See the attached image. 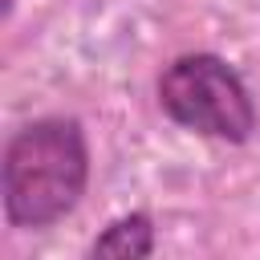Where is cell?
<instances>
[{
	"instance_id": "1",
	"label": "cell",
	"mask_w": 260,
	"mask_h": 260,
	"mask_svg": "<svg viewBox=\"0 0 260 260\" xmlns=\"http://www.w3.org/2000/svg\"><path fill=\"white\" fill-rule=\"evenodd\" d=\"M89 187V138L77 118L45 114L8 134L0 158L4 219L41 232L77 211Z\"/></svg>"
},
{
	"instance_id": "2",
	"label": "cell",
	"mask_w": 260,
	"mask_h": 260,
	"mask_svg": "<svg viewBox=\"0 0 260 260\" xmlns=\"http://www.w3.org/2000/svg\"><path fill=\"white\" fill-rule=\"evenodd\" d=\"M158 110L199 138L244 146L256 134V98L240 69L219 53H183L154 81Z\"/></svg>"
},
{
	"instance_id": "3",
	"label": "cell",
	"mask_w": 260,
	"mask_h": 260,
	"mask_svg": "<svg viewBox=\"0 0 260 260\" xmlns=\"http://www.w3.org/2000/svg\"><path fill=\"white\" fill-rule=\"evenodd\" d=\"M158 248V236H154V215L150 211H126L118 219H110L93 244H89V256H110V260H146L154 256Z\"/></svg>"
}]
</instances>
